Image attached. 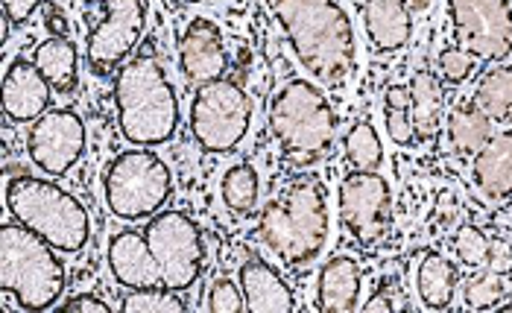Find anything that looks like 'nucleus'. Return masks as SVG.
<instances>
[{
  "instance_id": "16",
  "label": "nucleus",
  "mask_w": 512,
  "mask_h": 313,
  "mask_svg": "<svg viewBox=\"0 0 512 313\" xmlns=\"http://www.w3.org/2000/svg\"><path fill=\"white\" fill-rule=\"evenodd\" d=\"M106 258H109V273L115 275V281H118L120 287H126V290L164 287L144 232H138V229L118 232L109 240Z\"/></svg>"
},
{
  "instance_id": "28",
  "label": "nucleus",
  "mask_w": 512,
  "mask_h": 313,
  "mask_svg": "<svg viewBox=\"0 0 512 313\" xmlns=\"http://www.w3.org/2000/svg\"><path fill=\"white\" fill-rule=\"evenodd\" d=\"M343 147H346V161L355 170H378L384 161V144L378 138V129L369 120H357L349 129Z\"/></svg>"
},
{
  "instance_id": "32",
  "label": "nucleus",
  "mask_w": 512,
  "mask_h": 313,
  "mask_svg": "<svg viewBox=\"0 0 512 313\" xmlns=\"http://www.w3.org/2000/svg\"><path fill=\"white\" fill-rule=\"evenodd\" d=\"M436 68H439V77L445 79L448 85H463L466 79L472 77L474 56L472 53H466L463 47H445V50L439 53Z\"/></svg>"
},
{
  "instance_id": "34",
  "label": "nucleus",
  "mask_w": 512,
  "mask_h": 313,
  "mask_svg": "<svg viewBox=\"0 0 512 313\" xmlns=\"http://www.w3.org/2000/svg\"><path fill=\"white\" fill-rule=\"evenodd\" d=\"M489 273H512V243L510 240H492L489 243Z\"/></svg>"
},
{
  "instance_id": "10",
  "label": "nucleus",
  "mask_w": 512,
  "mask_h": 313,
  "mask_svg": "<svg viewBox=\"0 0 512 313\" xmlns=\"http://www.w3.org/2000/svg\"><path fill=\"white\" fill-rule=\"evenodd\" d=\"M147 27L144 0H97V21L85 36V62L97 77H109L126 65Z\"/></svg>"
},
{
  "instance_id": "23",
  "label": "nucleus",
  "mask_w": 512,
  "mask_h": 313,
  "mask_svg": "<svg viewBox=\"0 0 512 313\" xmlns=\"http://www.w3.org/2000/svg\"><path fill=\"white\" fill-rule=\"evenodd\" d=\"M492 138V120L474 103L460 100L448 115V144L457 156H477Z\"/></svg>"
},
{
  "instance_id": "17",
  "label": "nucleus",
  "mask_w": 512,
  "mask_h": 313,
  "mask_svg": "<svg viewBox=\"0 0 512 313\" xmlns=\"http://www.w3.org/2000/svg\"><path fill=\"white\" fill-rule=\"evenodd\" d=\"M363 27L375 53H398L413 39V9L404 0H366Z\"/></svg>"
},
{
  "instance_id": "35",
  "label": "nucleus",
  "mask_w": 512,
  "mask_h": 313,
  "mask_svg": "<svg viewBox=\"0 0 512 313\" xmlns=\"http://www.w3.org/2000/svg\"><path fill=\"white\" fill-rule=\"evenodd\" d=\"M41 0H3V12H6V21L21 27L27 24L36 12H39Z\"/></svg>"
},
{
  "instance_id": "18",
  "label": "nucleus",
  "mask_w": 512,
  "mask_h": 313,
  "mask_svg": "<svg viewBox=\"0 0 512 313\" xmlns=\"http://www.w3.org/2000/svg\"><path fill=\"white\" fill-rule=\"evenodd\" d=\"M237 281H240V290L246 299V311L287 313L296 308V299H293V290L287 287V281L261 258L246 261L237 273Z\"/></svg>"
},
{
  "instance_id": "38",
  "label": "nucleus",
  "mask_w": 512,
  "mask_h": 313,
  "mask_svg": "<svg viewBox=\"0 0 512 313\" xmlns=\"http://www.w3.org/2000/svg\"><path fill=\"white\" fill-rule=\"evenodd\" d=\"M44 24L53 36H65L68 33V21L59 12H44Z\"/></svg>"
},
{
  "instance_id": "14",
  "label": "nucleus",
  "mask_w": 512,
  "mask_h": 313,
  "mask_svg": "<svg viewBox=\"0 0 512 313\" xmlns=\"http://www.w3.org/2000/svg\"><path fill=\"white\" fill-rule=\"evenodd\" d=\"M179 71L185 74V79H191L197 85L226 77L229 50H226L223 33L214 21L194 18L188 24L182 44H179Z\"/></svg>"
},
{
  "instance_id": "2",
  "label": "nucleus",
  "mask_w": 512,
  "mask_h": 313,
  "mask_svg": "<svg viewBox=\"0 0 512 313\" xmlns=\"http://www.w3.org/2000/svg\"><path fill=\"white\" fill-rule=\"evenodd\" d=\"M328 232V199L314 179L290 182L281 196L267 202L258 220L261 243L293 270L314 264L328 243Z\"/></svg>"
},
{
  "instance_id": "1",
  "label": "nucleus",
  "mask_w": 512,
  "mask_h": 313,
  "mask_svg": "<svg viewBox=\"0 0 512 313\" xmlns=\"http://www.w3.org/2000/svg\"><path fill=\"white\" fill-rule=\"evenodd\" d=\"M287 44L308 77L343 88L357 71V39L340 0H276Z\"/></svg>"
},
{
  "instance_id": "4",
  "label": "nucleus",
  "mask_w": 512,
  "mask_h": 313,
  "mask_svg": "<svg viewBox=\"0 0 512 313\" xmlns=\"http://www.w3.org/2000/svg\"><path fill=\"white\" fill-rule=\"evenodd\" d=\"M270 129L281 156L296 167H314L334 156L337 115L322 88L308 79H290L273 94Z\"/></svg>"
},
{
  "instance_id": "15",
  "label": "nucleus",
  "mask_w": 512,
  "mask_h": 313,
  "mask_svg": "<svg viewBox=\"0 0 512 313\" xmlns=\"http://www.w3.org/2000/svg\"><path fill=\"white\" fill-rule=\"evenodd\" d=\"M50 91L36 62L15 59L3 77V115L12 123H36L50 106Z\"/></svg>"
},
{
  "instance_id": "9",
  "label": "nucleus",
  "mask_w": 512,
  "mask_h": 313,
  "mask_svg": "<svg viewBox=\"0 0 512 313\" xmlns=\"http://www.w3.org/2000/svg\"><path fill=\"white\" fill-rule=\"evenodd\" d=\"M144 237L167 290L185 293L197 284L205 267V240L185 211H158L150 217Z\"/></svg>"
},
{
  "instance_id": "20",
  "label": "nucleus",
  "mask_w": 512,
  "mask_h": 313,
  "mask_svg": "<svg viewBox=\"0 0 512 313\" xmlns=\"http://www.w3.org/2000/svg\"><path fill=\"white\" fill-rule=\"evenodd\" d=\"M472 182L489 202H504L512 194V129L489 138L486 147L474 156Z\"/></svg>"
},
{
  "instance_id": "8",
  "label": "nucleus",
  "mask_w": 512,
  "mask_h": 313,
  "mask_svg": "<svg viewBox=\"0 0 512 313\" xmlns=\"http://www.w3.org/2000/svg\"><path fill=\"white\" fill-rule=\"evenodd\" d=\"M252 100L249 94L232 82V79H214L199 85L191 112H188V126L191 135L205 153L223 156L240 147V141L252 129Z\"/></svg>"
},
{
  "instance_id": "30",
  "label": "nucleus",
  "mask_w": 512,
  "mask_h": 313,
  "mask_svg": "<svg viewBox=\"0 0 512 313\" xmlns=\"http://www.w3.org/2000/svg\"><path fill=\"white\" fill-rule=\"evenodd\" d=\"M504 293H507V290H504L501 275H477V278H472V281L466 284V305H469L472 311H489V308H498V302L504 299Z\"/></svg>"
},
{
  "instance_id": "31",
  "label": "nucleus",
  "mask_w": 512,
  "mask_h": 313,
  "mask_svg": "<svg viewBox=\"0 0 512 313\" xmlns=\"http://www.w3.org/2000/svg\"><path fill=\"white\" fill-rule=\"evenodd\" d=\"M454 252L463 264L480 267L489 261V237L483 235L477 226H460L454 235Z\"/></svg>"
},
{
  "instance_id": "3",
  "label": "nucleus",
  "mask_w": 512,
  "mask_h": 313,
  "mask_svg": "<svg viewBox=\"0 0 512 313\" xmlns=\"http://www.w3.org/2000/svg\"><path fill=\"white\" fill-rule=\"evenodd\" d=\"M115 109L123 138L132 147H161L179 129V97L153 56L129 59L115 77Z\"/></svg>"
},
{
  "instance_id": "12",
  "label": "nucleus",
  "mask_w": 512,
  "mask_h": 313,
  "mask_svg": "<svg viewBox=\"0 0 512 313\" xmlns=\"http://www.w3.org/2000/svg\"><path fill=\"white\" fill-rule=\"evenodd\" d=\"M340 217L360 246H372L390 232L393 191L378 170H355L340 185Z\"/></svg>"
},
{
  "instance_id": "24",
  "label": "nucleus",
  "mask_w": 512,
  "mask_h": 313,
  "mask_svg": "<svg viewBox=\"0 0 512 313\" xmlns=\"http://www.w3.org/2000/svg\"><path fill=\"white\" fill-rule=\"evenodd\" d=\"M410 94H413V123L419 141H431L442 129V109H445V94L442 85L431 71H416L410 79Z\"/></svg>"
},
{
  "instance_id": "21",
  "label": "nucleus",
  "mask_w": 512,
  "mask_h": 313,
  "mask_svg": "<svg viewBox=\"0 0 512 313\" xmlns=\"http://www.w3.org/2000/svg\"><path fill=\"white\" fill-rule=\"evenodd\" d=\"M33 62L56 94H71L79 82V50L68 36L44 39L33 53Z\"/></svg>"
},
{
  "instance_id": "27",
  "label": "nucleus",
  "mask_w": 512,
  "mask_h": 313,
  "mask_svg": "<svg viewBox=\"0 0 512 313\" xmlns=\"http://www.w3.org/2000/svg\"><path fill=\"white\" fill-rule=\"evenodd\" d=\"M220 196H223V202H226L229 211H235V214H252L255 205H258V196H261L258 170L252 164H232L223 173Z\"/></svg>"
},
{
  "instance_id": "19",
  "label": "nucleus",
  "mask_w": 512,
  "mask_h": 313,
  "mask_svg": "<svg viewBox=\"0 0 512 313\" xmlns=\"http://www.w3.org/2000/svg\"><path fill=\"white\" fill-rule=\"evenodd\" d=\"M360 264L352 255H334L316 281V305L319 311L352 313L360 308Z\"/></svg>"
},
{
  "instance_id": "7",
  "label": "nucleus",
  "mask_w": 512,
  "mask_h": 313,
  "mask_svg": "<svg viewBox=\"0 0 512 313\" xmlns=\"http://www.w3.org/2000/svg\"><path fill=\"white\" fill-rule=\"evenodd\" d=\"M170 191V167L150 147H135L115 156L103 176L106 205L123 223H141L156 217L170 199Z\"/></svg>"
},
{
  "instance_id": "13",
  "label": "nucleus",
  "mask_w": 512,
  "mask_h": 313,
  "mask_svg": "<svg viewBox=\"0 0 512 313\" xmlns=\"http://www.w3.org/2000/svg\"><path fill=\"white\" fill-rule=\"evenodd\" d=\"M88 132L74 109H47L27 132V156L47 176H65L85 156Z\"/></svg>"
},
{
  "instance_id": "39",
  "label": "nucleus",
  "mask_w": 512,
  "mask_h": 313,
  "mask_svg": "<svg viewBox=\"0 0 512 313\" xmlns=\"http://www.w3.org/2000/svg\"><path fill=\"white\" fill-rule=\"evenodd\" d=\"M404 3H407V6H410L413 12H425V9H428V6H431L434 0H404Z\"/></svg>"
},
{
  "instance_id": "26",
  "label": "nucleus",
  "mask_w": 512,
  "mask_h": 313,
  "mask_svg": "<svg viewBox=\"0 0 512 313\" xmlns=\"http://www.w3.org/2000/svg\"><path fill=\"white\" fill-rule=\"evenodd\" d=\"M384 126L390 141L398 147H413L419 141L413 123V94L410 85H390L384 94Z\"/></svg>"
},
{
  "instance_id": "36",
  "label": "nucleus",
  "mask_w": 512,
  "mask_h": 313,
  "mask_svg": "<svg viewBox=\"0 0 512 313\" xmlns=\"http://www.w3.org/2000/svg\"><path fill=\"white\" fill-rule=\"evenodd\" d=\"M62 311H71V313H112V308L103 302V299H97V296H91V293H82V296H74V299H68V305H62Z\"/></svg>"
},
{
  "instance_id": "37",
  "label": "nucleus",
  "mask_w": 512,
  "mask_h": 313,
  "mask_svg": "<svg viewBox=\"0 0 512 313\" xmlns=\"http://www.w3.org/2000/svg\"><path fill=\"white\" fill-rule=\"evenodd\" d=\"M395 308H401V305H395V296H390L387 290L372 293L369 302H366V311H395Z\"/></svg>"
},
{
  "instance_id": "6",
  "label": "nucleus",
  "mask_w": 512,
  "mask_h": 313,
  "mask_svg": "<svg viewBox=\"0 0 512 313\" xmlns=\"http://www.w3.org/2000/svg\"><path fill=\"white\" fill-rule=\"evenodd\" d=\"M6 211L62 255H77L91 237V220L77 196L39 176H15L6 182Z\"/></svg>"
},
{
  "instance_id": "25",
  "label": "nucleus",
  "mask_w": 512,
  "mask_h": 313,
  "mask_svg": "<svg viewBox=\"0 0 512 313\" xmlns=\"http://www.w3.org/2000/svg\"><path fill=\"white\" fill-rule=\"evenodd\" d=\"M474 103L489 115L495 123H510L512 120V65H495L486 71L477 88H474Z\"/></svg>"
},
{
  "instance_id": "29",
  "label": "nucleus",
  "mask_w": 512,
  "mask_h": 313,
  "mask_svg": "<svg viewBox=\"0 0 512 313\" xmlns=\"http://www.w3.org/2000/svg\"><path fill=\"white\" fill-rule=\"evenodd\" d=\"M123 313H185L188 305L176 290L167 287H144V290H132L123 305Z\"/></svg>"
},
{
  "instance_id": "33",
  "label": "nucleus",
  "mask_w": 512,
  "mask_h": 313,
  "mask_svg": "<svg viewBox=\"0 0 512 313\" xmlns=\"http://www.w3.org/2000/svg\"><path fill=\"white\" fill-rule=\"evenodd\" d=\"M208 311L214 313H240L246 311V299L240 290V281L232 278H217L211 293H208Z\"/></svg>"
},
{
  "instance_id": "5",
  "label": "nucleus",
  "mask_w": 512,
  "mask_h": 313,
  "mask_svg": "<svg viewBox=\"0 0 512 313\" xmlns=\"http://www.w3.org/2000/svg\"><path fill=\"white\" fill-rule=\"evenodd\" d=\"M68 273L56 249L21 223L0 226V290L24 311H50L62 299Z\"/></svg>"
},
{
  "instance_id": "11",
  "label": "nucleus",
  "mask_w": 512,
  "mask_h": 313,
  "mask_svg": "<svg viewBox=\"0 0 512 313\" xmlns=\"http://www.w3.org/2000/svg\"><path fill=\"white\" fill-rule=\"evenodd\" d=\"M457 47L483 62H504L512 53L510 0H448Z\"/></svg>"
},
{
  "instance_id": "22",
  "label": "nucleus",
  "mask_w": 512,
  "mask_h": 313,
  "mask_svg": "<svg viewBox=\"0 0 512 313\" xmlns=\"http://www.w3.org/2000/svg\"><path fill=\"white\" fill-rule=\"evenodd\" d=\"M416 290L428 311H448L457 296V267L439 252H428L416 270Z\"/></svg>"
}]
</instances>
